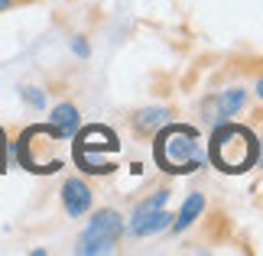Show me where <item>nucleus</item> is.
Here are the masks:
<instances>
[{
    "label": "nucleus",
    "instance_id": "nucleus-1",
    "mask_svg": "<svg viewBox=\"0 0 263 256\" xmlns=\"http://www.w3.org/2000/svg\"><path fill=\"white\" fill-rule=\"evenodd\" d=\"M260 156V143L257 133L244 127V124H218L215 133L208 140V162L218 172H228V175H240V172H250L257 166Z\"/></svg>",
    "mask_w": 263,
    "mask_h": 256
},
{
    "label": "nucleus",
    "instance_id": "nucleus-2",
    "mask_svg": "<svg viewBox=\"0 0 263 256\" xmlns=\"http://www.w3.org/2000/svg\"><path fill=\"white\" fill-rule=\"evenodd\" d=\"M153 140V159L166 175H189L205 166V149H201V136L195 127L173 120Z\"/></svg>",
    "mask_w": 263,
    "mask_h": 256
},
{
    "label": "nucleus",
    "instance_id": "nucleus-3",
    "mask_svg": "<svg viewBox=\"0 0 263 256\" xmlns=\"http://www.w3.org/2000/svg\"><path fill=\"white\" fill-rule=\"evenodd\" d=\"M72 156H75V166L88 172V175H110L114 172V152L120 149V143L114 136V130H107V127H78V133L72 136Z\"/></svg>",
    "mask_w": 263,
    "mask_h": 256
},
{
    "label": "nucleus",
    "instance_id": "nucleus-4",
    "mask_svg": "<svg viewBox=\"0 0 263 256\" xmlns=\"http://www.w3.org/2000/svg\"><path fill=\"white\" fill-rule=\"evenodd\" d=\"M120 237H124V218L110 208H101L95 211V218L88 221L85 233L78 237V247L75 253L91 256V253H114Z\"/></svg>",
    "mask_w": 263,
    "mask_h": 256
},
{
    "label": "nucleus",
    "instance_id": "nucleus-5",
    "mask_svg": "<svg viewBox=\"0 0 263 256\" xmlns=\"http://www.w3.org/2000/svg\"><path fill=\"white\" fill-rule=\"evenodd\" d=\"M250 104V94L244 88H231V91H218V94L205 97V104H201V117H205V124L218 127L224 124V120L237 117L240 110Z\"/></svg>",
    "mask_w": 263,
    "mask_h": 256
},
{
    "label": "nucleus",
    "instance_id": "nucleus-6",
    "mask_svg": "<svg viewBox=\"0 0 263 256\" xmlns=\"http://www.w3.org/2000/svg\"><path fill=\"white\" fill-rule=\"evenodd\" d=\"M176 114L169 107H140L130 114V130H134L137 140H153L166 124H173Z\"/></svg>",
    "mask_w": 263,
    "mask_h": 256
},
{
    "label": "nucleus",
    "instance_id": "nucleus-7",
    "mask_svg": "<svg viewBox=\"0 0 263 256\" xmlns=\"http://www.w3.org/2000/svg\"><path fill=\"white\" fill-rule=\"evenodd\" d=\"M91 204H95V191H91V185L85 179H65V185H62V208L68 218H85V214L91 211Z\"/></svg>",
    "mask_w": 263,
    "mask_h": 256
},
{
    "label": "nucleus",
    "instance_id": "nucleus-8",
    "mask_svg": "<svg viewBox=\"0 0 263 256\" xmlns=\"http://www.w3.org/2000/svg\"><path fill=\"white\" fill-rule=\"evenodd\" d=\"M49 124L59 130V136H62V140L75 136L78 127H82V120H78V107H72V104H59V107L52 110V120H49Z\"/></svg>",
    "mask_w": 263,
    "mask_h": 256
},
{
    "label": "nucleus",
    "instance_id": "nucleus-9",
    "mask_svg": "<svg viewBox=\"0 0 263 256\" xmlns=\"http://www.w3.org/2000/svg\"><path fill=\"white\" fill-rule=\"evenodd\" d=\"M201 211H205V194H201V191H192L189 198H185V204H182V211H179V218L173 224V230L182 233L185 227H192V224L201 218Z\"/></svg>",
    "mask_w": 263,
    "mask_h": 256
},
{
    "label": "nucleus",
    "instance_id": "nucleus-10",
    "mask_svg": "<svg viewBox=\"0 0 263 256\" xmlns=\"http://www.w3.org/2000/svg\"><path fill=\"white\" fill-rule=\"evenodd\" d=\"M166 221H169V214L159 208L153 214H143V218H134V224H130V230L137 233V237H143V233H153L159 227H166Z\"/></svg>",
    "mask_w": 263,
    "mask_h": 256
},
{
    "label": "nucleus",
    "instance_id": "nucleus-11",
    "mask_svg": "<svg viewBox=\"0 0 263 256\" xmlns=\"http://www.w3.org/2000/svg\"><path fill=\"white\" fill-rule=\"evenodd\" d=\"M29 4H39V0H0V13H10L16 7H29Z\"/></svg>",
    "mask_w": 263,
    "mask_h": 256
},
{
    "label": "nucleus",
    "instance_id": "nucleus-12",
    "mask_svg": "<svg viewBox=\"0 0 263 256\" xmlns=\"http://www.w3.org/2000/svg\"><path fill=\"white\" fill-rule=\"evenodd\" d=\"M23 97H26V101H29V104H33V107H43V104H46V97L39 94L36 88H23Z\"/></svg>",
    "mask_w": 263,
    "mask_h": 256
},
{
    "label": "nucleus",
    "instance_id": "nucleus-13",
    "mask_svg": "<svg viewBox=\"0 0 263 256\" xmlns=\"http://www.w3.org/2000/svg\"><path fill=\"white\" fill-rule=\"evenodd\" d=\"M75 52H78V55H88V43H82V39H75Z\"/></svg>",
    "mask_w": 263,
    "mask_h": 256
},
{
    "label": "nucleus",
    "instance_id": "nucleus-14",
    "mask_svg": "<svg viewBox=\"0 0 263 256\" xmlns=\"http://www.w3.org/2000/svg\"><path fill=\"white\" fill-rule=\"evenodd\" d=\"M254 91H257V97H263V78H257V85H254Z\"/></svg>",
    "mask_w": 263,
    "mask_h": 256
}]
</instances>
